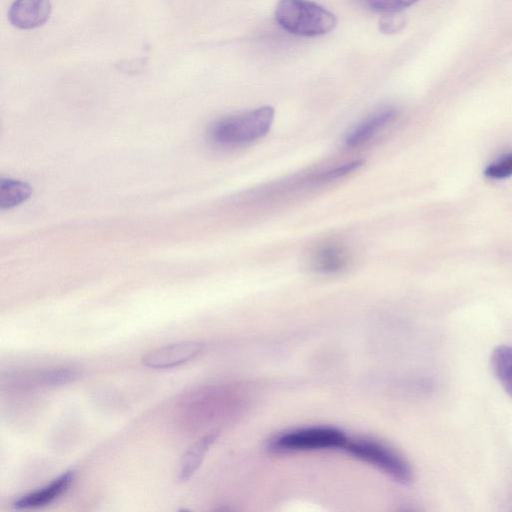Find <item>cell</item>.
Returning a JSON list of instances; mask_svg holds the SVG:
<instances>
[{
	"mask_svg": "<svg viewBox=\"0 0 512 512\" xmlns=\"http://www.w3.org/2000/svg\"><path fill=\"white\" fill-rule=\"evenodd\" d=\"M348 437L332 427H308L282 433L271 441V449L279 452L344 449Z\"/></svg>",
	"mask_w": 512,
	"mask_h": 512,
	"instance_id": "277c9868",
	"label": "cell"
},
{
	"mask_svg": "<svg viewBox=\"0 0 512 512\" xmlns=\"http://www.w3.org/2000/svg\"><path fill=\"white\" fill-rule=\"evenodd\" d=\"M51 10L50 0H14L8 11V19L16 28L33 29L49 19Z\"/></svg>",
	"mask_w": 512,
	"mask_h": 512,
	"instance_id": "52a82bcc",
	"label": "cell"
},
{
	"mask_svg": "<svg viewBox=\"0 0 512 512\" xmlns=\"http://www.w3.org/2000/svg\"><path fill=\"white\" fill-rule=\"evenodd\" d=\"M364 8L379 13L402 12L419 0H355Z\"/></svg>",
	"mask_w": 512,
	"mask_h": 512,
	"instance_id": "4fadbf2b",
	"label": "cell"
},
{
	"mask_svg": "<svg viewBox=\"0 0 512 512\" xmlns=\"http://www.w3.org/2000/svg\"><path fill=\"white\" fill-rule=\"evenodd\" d=\"M362 164L363 162L361 161L346 163L342 166L318 174L315 181L321 183L334 181L358 170Z\"/></svg>",
	"mask_w": 512,
	"mask_h": 512,
	"instance_id": "2e32d148",
	"label": "cell"
},
{
	"mask_svg": "<svg viewBox=\"0 0 512 512\" xmlns=\"http://www.w3.org/2000/svg\"><path fill=\"white\" fill-rule=\"evenodd\" d=\"M275 19L284 30L303 37L327 34L337 25L332 12L310 0H280Z\"/></svg>",
	"mask_w": 512,
	"mask_h": 512,
	"instance_id": "7a4b0ae2",
	"label": "cell"
},
{
	"mask_svg": "<svg viewBox=\"0 0 512 512\" xmlns=\"http://www.w3.org/2000/svg\"><path fill=\"white\" fill-rule=\"evenodd\" d=\"M398 109L385 106L377 109L358 122L345 136L344 142L348 147H359L377 136L389 126L398 116Z\"/></svg>",
	"mask_w": 512,
	"mask_h": 512,
	"instance_id": "8992f818",
	"label": "cell"
},
{
	"mask_svg": "<svg viewBox=\"0 0 512 512\" xmlns=\"http://www.w3.org/2000/svg\"><path fill=\"white\" fill-rule=\"evenodd\" d=\"M74 476V471L68 470L46 486L19 497L13 502V506L17 509H33L46 506L69 489Z\"/></svg>",
	"mask_w": 512,
	"mask_h": 512,
	"instance_id": "ba28073f",
	"label": "cell"
},
{
	"mask_svg": "<svg viewBox=\"0 0 512 512\" xmlns=\"http://www.w3.org/2000/svg\"><path fill=\"white\" fill-rule=\"evenodd\" d=\"M351 262L349 251L342 245L328 243L318 247L311 256L313 270L321 274L333 275L345 271Z\"/></svg>",
	"mask_w": 512,
	"mask_h": 512,
	"instance_id": "9c48e42d",
	"label": "cell"
},
{
	"mask_svg": "<svg viewBox=\"0 0 512 512\" xmlns=\"http://www.w3.org/2000/svg\"><path fill=\"white\" fill-rule=\"evenodd\" d=\"M484 175L493 180L506 179L512 176V152L506 153L490 163L485 168Z\"/></svg>",
	"mask_w": 512,
	"mask_h": 512,
	"instance_id": "5bb4252c",
	"label": "cell"
},
{
	"mask_svg": "<svg viewBox=\"0 0 512 512\" xmlns=\"http://www.w3.org/2000/svg\"><path fill=\"white\" fill-rule=\"evenodd\" d=\"M406 25V18L401 12L386 13L379 20V31L383 34H395Z\"/></svg>",
	"mask_w": 512,
	"mask_h": 512,
	"instance_id": "9a60e30c",
	"label": "cell"
},
{
	"mask_svg": "<svg viewBox=\"0 0 512 512\" xmlns=\"http://www.w3.org/2000/svg\"><path fill=\"white\" fill-rule=\"evenodd\" d=\"M31 194L30 186L22 181L14 179L0 180V207L12 208L24 202Z\"/></svg>",
	"mask_w": 512,
	"mask_h": 512,
	"instance_id": "7c38bea8",
	"label": "cell"
},
{
	"mask_svg": "<svg viewBox=\"0 0 512 512\" xmlns=\"http://www.w3.org/2000/svg\"><path fill=\"white\" fill-rule=\"evenodd\" d=\"M218 434V430L206 434L185 452L179 465V481L186 482L195 474Z\"/></svg>",
	"mask_w": 512,
	"mask_h": 512,
	"instance_id": "30bf717a",
	"label": "cell"
},
{
	"mask_svg": "<svg viewBox=\"0 0 512 512\" xmlns=\"http://www.w3.org/2000/svg\"><path fill=\"white\" fill-rule=\"evenodd\" d=\"M491 367L496 380L512 399V346L499 345L491 354Z\"/></svg>",
	"mask_w": 512,
	"mask_h": 512,
	"instance_id": "8fae6325",
	"label": "cell"
},
{
	"mask_svg": "<svg viewBox=\"0 0 512 512\" xmlns=\"http://www.w3.org/2000/svg\"><path fill=\"white\" fill-rule=\"evenodd\" d=\"M203 349L204 344L197 341L173 343L148 352L141 362L152 369L173 368L193 360Z\"/></svg>",
	"mask_w": 512,
	"mask_h": 512,
	"instance_id": "5b68a950",
	"label": "cell"
},
{
	"mask_svg": "<svg viewBox=\"0 0 512 512\" xmlns=\"http://www.w3.org/2000/svg\"><path fill=\"white\" fill-rule=\"evenodd\" d=\"M344 450L349 454L376 466L402 484L413 479L409 463L391 448L367 439H348Z\"/></svg>",
	"mask_w": 512,
	"mask_h": 512,
	"instance_id": "3957f363",
	"label": "cell"
},
{
	"mask_svg": "<svg viewBox=\"0 0 512 512\" xmlns=\"http://www.w3.org/2000/svg\"><path fill=\"white\" fill-rule=\"evenodd\" d=\"M274 120V109L263 106L216 120L208 130L216 145L234 148L248 145L264 137Z\"/></svg>",
	"mask_w": 512,
	"mask_h": 512,
	"instance_id": "6da1fadb",
	"label": "cell"
}]
</instances>
